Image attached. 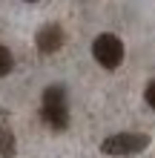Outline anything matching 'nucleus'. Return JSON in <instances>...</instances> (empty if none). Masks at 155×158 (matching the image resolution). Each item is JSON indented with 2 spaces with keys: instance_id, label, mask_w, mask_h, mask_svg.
Instances as JSON below:
<instances>
[{
  "instance_id": "obj_1",
  "label": "nucleus",
  "mask_w": 155,
  "mask_h": 158,
  "mask_svg": "<svg viewBox=\"0 0 155 158\" xmlns=\"http://www.w3.org/2000/svg\"><path fill=\"white\" fill-rule=\"evenodd\" d=\"M43 121L55 129H63L69 124V112H66V92L60 86H49L43 92Z\"/></svg>"
},
{
  "instance_id": "obj_2",
  "label": "nucleus",
  "mask_w": 155,
  "mask_h": 158,
  "mask_svg": "<svg viewBox=\"0 0 155 158\" xmlns=\"http://www.w3.org/2000/svg\"><path fill=\"white\" fill-rule=\"evenodd\" d=\"M149 147V135L144 132H121V135H112L101 144V150L106 155H135L141 150Z\"/></svg>"
},
{
  "instance_id": "obj_3",
  "label": "nucleus",
  "mask_w": 155,
  "mask_h": 158,
  "mask_svg": "<svg viewBox=\"0 0 155 158\" xmlns=\"http://www.w3.org/2000/svg\"><path fill=\"white\" fill-rule=\"evenodd\" d=\"M92 55H95V60L101 63V66L115 69V66H121V60H124V43L118 40L115 35H101V38H95V43H92Z\"/></svg>"
},
{
  "instance_id": "obj_4",
  "label": "nucleus",
  "mask_w": 155,
  "mask_h": 158,
  "mask_svg": "<svg viewBox=\"0 0 155 158\" xmlns=\"http://www.w3.org/2000/svg\"><path fill=\"white\" fill-rule=\"evenodd\" d=\"M60 46H63V29L60 26L49 23V26H43L38 32V49L40 52H58Z\"/></svg>"
},
{
  "instance_id": "obj_5",
  "label": "nucleus",
  "mask_w": 155,
  "mask_h": 158,
  "mask_svg": "<svg viewBox=\"0 0 155 158\" xmlns=\"http://www.w3.org/2000/svg\"><path fill=\"white\" fill-rule=\"evenodd\" d=\"M0 155H14V141H12V132H6V129H3V132H0Z\"/></svg>"
},
{
  "instance_id": "obj_6",
  "label": "nucleus",
  "mask_w": 155,
  "mask_h": 158,
  "mask_svg": "<svg viewBox=\"0 0 155 158\" xmlns=\"http://www.w3.org/2000/svg\"><path fill=\"white\" fill-rule=\"evenodd\" d=\"M9 72H12V52L6 46H0V78L9 75Z\"/></svg>"
},
{
  "instance_id": "obj_7",
  "label": "nucleus",
  "mask_w": 155,
  "mask_h": 158,
  "mask_svg": "<svg viewBox=\"0 0 155 158\" xmlns=\"http://www.w3.org/2000/svg\"><path fill=\"white\" fill-rule=\"evenodd\" d=\"M144 95H147V104L155 109V81L149 83V86H147V92H144Z\"/></svg>"
}]
</instances>
